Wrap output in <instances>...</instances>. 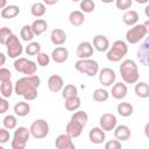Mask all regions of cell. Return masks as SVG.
Wrapping results in <instances>:
<instances>
[{"mask_svg":"<svg viewBox=\"0 0 149 149\" xmlns=\"http://www.w3.org/2000/svg\"><path fill=\"white\" fill-rule=\"evenodd\" d=\"M29 132H30V136H33L34 139L37 140L44 139L49 134V123L44 119H37L30 125Z\"/></svg>","mask_w":149,"mask_h":149,"instance_id":"cell-7","label":"cell"},{"mask_svg":"<svg viewBox=\"0 0 149 149\" xmlns=\"http://www.w3.org/2000/svg\"><path fill=\"white\" fill-rule=\"evenodd\" d=\"M22 97L24 98V100H28V101L35 100L37 98V88H31V90L27 91Z\"/></svg>","mask_w":149,"mask_h":149,"instance_id":"cell-46","label":"cell"},{"mask_svg":"<svg viewBox=\"0 0 149 149\" xmlns=\"http://www.w3.org/2000/svg\"><path fill=\"white\" fill-rule=\"evenodd\" d=\"M9 137H10V134H9V130L7 128H0V143L1 144H5L9 141Z\"/></svg>","mask_w":149,"mask_h":149,"instance_id":"cell-45","label":"cell"},{"mask_svg":"<svg viewBox=\"0 0 149 149\" xmlns=\"http://www.w3.org/2000/svg\"><path fill=\"white\" fill-rule=\"evenodd\" d=\"M88 139L94 144H101L106 140L105 130H102L100 127H93L88 132Z\"/></svg>","mask_w":149,"mask_h":149,"instance_id":"cell-17","label":"cell"},{"mask_svg":"<svg viewBox=\"0 0 149 149\" xmlns=\"http://www.w3.org/2000/svg\"><path fill=\"white\" fill-rule=\"evenodd\" d=\"M84 21H85V16L81 10H72L69 14V22L74 27L81 26L84 23Z\"/></svg>","mask_w":149,"mask_h":149,"instance_id":"cell-27","label":"cell"},{"mask_svg":"<svg viewBox=\"0 0 149 149\" xmlns=\"http://www.w3.org/2000/svg\"><path fill=\"white\" fill-rule=\"evenodd\" d=\"M137 3H140V5H144V3H148V1L149 0H135Z\"/></svg>","mask_w":149,"mask_h":149,"instance_id":"cell-52","label":"cell"},{"mask_svg":"<svg viewBox=\"0 0 149 149\" xmlns=\"http://www.w3.org/2000/svg\"><path fill=\"white\" fill-rule=\"evenodd\" d=\"M59 0H43V3L47 5V6H54L58 2Z\"/></svg>","mask_w":149,"mask_h":149,"instance_id":"cell-49","label":"cell"},{"mask_svg":"<svg viewBox=\"0 0 149 149\" xmlns=\"http://www.w3.org/2000/svg\"><path fill=\"white\" fill-rule=\"evenodd\" d=\"M93 45L92 43L87 42V41H84V42H80L77 47V50H76V55L79 59H84V58H91V56H93Z\"/></svg>","mask_w":149,"mask_h":149,"instance_id":"cell-11","label":"cell"},{"mask_svg":"<svg viewBox=\"0 0 149 149\" xmlns=\"http://www.w3.org/2000/svg\"><path fill=\"white\" fill-rule=\"evenodd\" d=\"M12 34H13V31H12L10 28H8V27L0 28V44H3L5 45L6 42H7V40H8V37Z\"/></svg>","mask_w":149,"mask_h":149,"instance_id":"cell-41","label":"cell"},{"mask_svg":"<svg viewBox=\"0 0 149 149\" xmlns=\"http://www.w3.org/2000/svg\"><path fill=\"white\" fill-rule=\"evenodd\" d=\"M133 5V0H115V6L120 10H128Z\"/></svg>","mask_w":149,"mask_h":149,"instance_id":"cell-42","label":"cell"},{"mask_svg":"<svg viewBox=\"0 0 149 149\" xmlns=\"http://www.w3.org/2000/svg\"><path fill=\"white\" fill-rule=\"evenodd\" d=\"M29 137H30L29 128L23 127V126L15 128L14 134H13V139H15V140H19V141H22V142H26V143H27V142H28V140H29Z\"/></svg>","mask_w":149,"mask_h":149,"instance_id":"cell-26","label":"cell"},{"mask_svg":"<svg viewBox=\"0 0 149 149\" xmlns=\"http://www.w3.org/2000/svg\"><path fill=\"white\" fill-rule=\"evenodd\" d=\"M108 98H109V92L102 87L95 88L93 91V100L97 102H105L108 100Z\"/></svg>","mask_w":149,"mask_h":149,"instance_id":"cell-34","label":"cell"},{"mask_svg":"<svg viewBox=\"0 0 149 149\" xmlns=\"http://www.w3.org/2000/svg\"><path fill=\"white\" fill-rule=\"evenodd\" d=\"M26 142H22V141H19V140H15L13 139L10 141V147L12 149H24L26 148Z\"/></svg>","mask_w":149,"mask_h":149,"instance_id":"cell-48","label":"cell"},{"mask_svg":"<svg viewBox=\"0 0 149 149\" xmlns=\"http://www.w3.org/2000/svg\"><path fill=\"white\" fill-rule=\"evenodd\" d=\"M127 93H128V87H127V85H126L125 83L119 81V83H114V84H113L111 94H112V97H113L114 99H116V100H122V99L126 98Z\"/></svg>","mask_w":149,"mask_h":149,"instance_id":"cell-15","label":"cell"},{"mask_svg":"<svg viewBox=\"0 0 149 149\" xmlns=\"http://www.w3.org/2000/svg\"><path fill=\"white\" fill-rule=\"evenodd\" d=\"M104 3H111V2H114L115 0H101Z\"/></svg>","mask_w":149,"mask_h":149,"instance_id":"cell-53","label":"cell"},{"mask_svg":"<svg viewBox=\"0 0 149 149\" xmlns=\"http://www.w3.org/2000/svg\"><path fill=\"white\" fill-rule=\"evenodd\" d=\"M80 105H81V100H80V98L78 95L69 98V99H65V102H64L65 109H68L70 112H74V111L79 109Z\"/></svg>","mask_w":149,"mask_h":149,"instance_id":"cell-30","label":"cell"},{"mask_svg":"<svg viewBox=\"0 0 149 149\" xmlns=\"http://www.w3.org/2000/svg\"><path fill=\"white\" fill-rule=\"evenodd\" d=\"M50 41L55 45H63L66 41V33L61 28H56L50 34Z\"/></svg>","mask_w":149,"mask_h":149,"instance_id":"cell-20","label":"cell"},{"mask_svg":"<svg viewBox=\"0 0 149 149\" xmlns=\"http://www.w3.org/2000/svg\"><path fill=\"white\" fill-rule=\"evenodd\" d=\"M20 37L22 38V41L24 42H30L33 41V38L35 37L33 30H31V27L29 24H24L22 28H21V31H20Z\"/></svg>","mask_w":149,"mask_h":149,"instance_id":"cell-37","label":"cell"},{"mask_svg":"<svg viewBox=\"0 0 149 149\" xmlns=\"http://www.w3.org/2000/svg\"><path fill=\"white\" fill-rule=\"evenodd\" d=\"M30 27H31V30H33L34 35H35V36H40V35H42V34L48 29V23H47V21L43 20V19H36V20L30 24Z\"/></svg>","mask_w":149,"mask_h":149,"instance_id":"cell-23","label":"cell"},{"mask_svg":"<svg viewBox=\"0 0 149 149\" xmlns=\"http://www.w3.org/2000/svg\"><path fill=\"white\" fill-rule=\"evenodd\" d=\"M118 125V119L112 113H105L99 119V127L105 132H112Z\"/></svg>","mask_w":149,"mask_h":149,"instance_id":"cell-10","label":"cell"},{"mask_svg":"<svg viewBox=\"0 0 149 149\" xmlns=\"http://www.w3.org/2000/svg\"><path fill=\"white\" fill-rule=\"evenodd\" d=\"M84 127L81 125H79L78 122L76 121H72L70 120L68 123H66V127H65V133L69 134L72 139H76V137H79L81 135V132H83Z\"/></svg>","mask_w":149,"mask_h":149,"instance_id":"cell-19","label":"cell"},{"mask_svg":"<svg viewBox=\"0 0 149 149\" xmlns=\"http://www.w3.org/2000/svg\"><path fill=\"white\" fill-rule=\"evenodd\" d=\"M128 52V45L122 40H116L113 42L112 47L108 48L106 52V58L109 62H120Z\"/></svg>","mask_w":149,"mask_h":149,"instance_id":"cell-4","label":"cell"},{"mask_svg":"<svg viewBox=\"0 0 149 149\" xmlns=\"http://www.w3.org/2000/svg\"><path fill=\"white\" fill-rule=\"evenodd\" d=\"M122 144H121V141L119 140H109L105 143V148L106 149H121Z\"/></svg>","mask_w":149,"mask_h":149,"instance_id":"cell-44","label":"cell"},{"mask_svg":"<svg viewBox=\"0 0 149 149\" xmlns=\"http://www.w3.org/2000/svg\"><path fill=\"white\" fill-rule=\"evenodd\" d=\"M135 94L142 99H146L149 97V85L146 81H136V85L134 87Z\"/></svg>","mask_w":149,"mask_h":149,"instance_id":"cell-28","label":"cell"},{"mask_svg":"<svg viewBox=\"0 0 149 149\" xmlns=\"http://www.w3.org/2000/svg\"><path fill=\"white\" fill-rule=\"evenodd\" d=\"M119 70L125 84H135L140 78L137 64L133 59H125L121 63Z\"/></svg>","mask_w":149,"mask_h":149,"instance_id":"cell-1","label":"cell"},{"mask_svg":"<svg viewBox=\"0 0 149 149\" xmlns=\"http://www.w3.org/2000/svg\"><path fill=\"white\" fill-rule=\"evenodd\" d=\"M14 69L17 72H21L26 76L35 74L37 71V65L34 61H30L24 57H17L14 61Z\"/></svg>","mask_w":149,"mask_h":149,"instance_id":"cell-6","label":"cell"},{"mask_svg":"<svg viewBox=\"0 0 149 149\" xmlns=\"http://www.w3.org/2000/svg\"><path fill=\"white\" fill-rule=\"evenodd\" d=\"M48 88L51 91V92H61L63 86H64V80L63 78L59 76V74H51L49 78H48Z\"/></svg>","mask_w":149,"mask_h":149,"instance_id":"cell-16","label":"cell"},{"mask_svg":"<svg viewBox=\"0 0 149 149\" xmlns=\"http://www.w3.org/2000/svg\"><path fill=\"white\" fill-rule=\"evenodd\" d=\"M12 78V72L7 69V68H0V83L3 81H8Z\"/></svg>","mask_w":149,"mask_h":149,"instance_id":"cell-43","label":"cell"},{"mask_svg":"<svg viewBox=\"0 0 149 149\" xmlns=\"http://www.w3.org/2000/svg\"><path fill=\"white\" fill-rule=\"evenodd\" d=\"M55 147L57 149H74L76 146L72 141V137L64 133V134H59L56 140H55Z\"/></svg>","mask_w":149,"mask_h":149,"instance_id":"cell-12","label":"cell"},{"mask_svg":"<svg viewBox=\"0 0 149 149\" xmlns=\"http://www.w3.org/2000/svg\"><path fill=\"white\" fill-rule=\"evenodd\" d=\"M74 69L80 73L87 74L88 77H94L95 74H98L99 65L98 62L92 58H84V59H78L74 63Z\"/></svg>","mask_w":149,"mask_h":149,"instance_id":"cell-5","label":"cell"},{"mask_svg":"<svg viewBox=\"0 0 149 149\" xmlns=\"http://www.w3.org/2000/svg\"><path fill=\"white\" fill-rule=\"evenodd\" d=\"M139 19H140V15H139V13H137L136 10H134V9H128V10H126L125 14L122 15V21H123V23L127 24V26H129V27L136 24L137 21H139Z\"/></svg>","mask_w":149,"mask_h":149,"instance_id":"cell-21","label":"cell"},{"mask_svg":"<svg viewBox=\"0 0 149 149\" xmlns=\"http://www.w3.org/2000/svg\"><path fill=\"white\" fill-rule=\"evenodd\" d=\"M114 130V137L119 141H127L130 139L132 132L130 128L126 125H116V127L113 129Z\"/></svg>","mask_w":149,"mask_h":149,"instance_id":"cell-18","label":"cell"},{"mask_svg":"<svg viewBox=\"0 0 149 149\" xmlns=\"http://www.w3.org/2000/svg\"><path fill=\"white\" fill-rule=\"evenodd\" d=\"M50 58H51L55 63L62 64V63H64V62L68 61V58H69V50H68L65 47L58 45V47H56V48L52 50Z\"/></svg>","mask_w":149,"mask_h":149,"instance_id":"cell-13","label":"cell"},{"mask_svg":"<svg viewBox=\"0 0 149 149\" xmlns=\"http://www.w3.org/2000/svg\"><path fill=\"white\" fill-rule=\"evenodd\" d=\"M116 112L119 115L127 118V116H130L133 114L134 107L130 102H119V105L116 106Z\"/></svg>","mask_w":149,"mask_h":149,"instance_id":"cell-29","label":"cell"},{"mask_svg":"<svg viewBox=\"0 0 149 149\" xmlns=\"http://www.w3.org/2000/svg\"><path fill=\"white\" fill-rule=\"evenodd\" d=\"M2 125L5 128H7L8 130H13L16 128L17 126V119H16V115H13V114H8L3 118L2 120Z\"/></svg>","mask_w":149,"mask_h":149,"instance_id":"cell-36","label":"cell"},{"mask_svg":"<svg viewBox=\"0 0 149 149\" xmlns=\"http://www.w3.org/2000/svg\"><path fill=\"white\" fill-rule=\"evenodd\" d=\"M36 58H37V64H38L40 66H42V68L48 66L49 63H50V56H49L48 54H45V52L40 51V52L36 55Z\"/></svg>","mask_w":149,"mask_h":149,"instance_id":"cell-40","label":"cell"},{"mask_svg":"<svg viewBox=\"0 0 149 149\" xmlns=\"http://www.w3.org/2000/svg\"><path fill=\"white\" fill-rule=\"evenodd\" d=\"M98 76H99V81L102 86H112L115 83L116 79V74L115 71L111 68H102L100 71H98Z\"/></svg>","mask_w":149,"mask_h":149,"instance_id":"cell-9","label":"cell"},{"mask_svg":"<svg viewBox=\"0 0 149 149\" xmlns=\"http://www.w3.org/2000/svg\"><path fill=\"white\" fill-rule=\"evenodd\" d=\"M76 95H78V90H77V87L73 84H68V85L63 86V88H62V97L64 99H69V98L76 97Z\"/></svg>","mask_w":149,"mask_h":149,"instance_id":"cell-35","label":"cell"},{"mask_svg":"<svg viewBox=\"0 0 149 149\" xmlns=\"http://www.w3.org/2000/svg\"><path fill=\"white\" fill-rule=\"evenodd\" d=\"M5 45L7 48V55L9 56V58H17L23 52V47L21 42L19 41V37L15 34H12L8 37Z\"/></svg>","mask_w":149,"mask_h":149,"instance_id":"cell-8","label":"cell"},{"mask_svg":"<svg viewBox=\"0 0 149 149\" xmlns=\"http://www.w3.org/2000/svg\"><path fill=\"white\" fill-rule=\"evenodd\" d=\"M137 58L140 59V62L148 66V58H149V47H148V41L146 40L139 48L137 50Z\"/></svg>","mask_w":149,"mask_h":149,"instance_id":"cell-25","label":"cell"},{"mask_svg":"<svg viewBox=\"0 0 149 149\" xmlns=\"http://www.w3.org/2000/svg\"><path fill=\"white\" fill-rule=\"evenodd\" d=\"M70 120H72V121H76V122H78L79 125H81L83 127H85L86 126V123H87V121H88V115H87V113L86 112H84V111H74V113L71 115V119Z\"/></svg>","mask_w":149,"mask_h":149,"instance_id":"cell-32","label":"cell"},{"mask_svg":"<svg viewBox=\"0 0 149 149\" xmlns=\"http://www.w3.org/2000/svg\"><path fill=\"white\" fill-rule=\"evenodd\" d=\"M71 1H73V2H78V1H80V0H71Z\"/></svg>","mask_w":149,"mask_h":149,"instance_id":"cell-55","label":"cell"},{"mask_svg":"<svg viewBox=\"0 0 149 149\" xmlns=\"http://www.w3.org/2000/svg\"><path fill=\"white\" fill-rule=\"evenodd\" d=\"M9 108V102L7 101L6 98L1 97L0 98V114H5Z\"/></svg>","mask_w":149,"mask_h":149,"instance_id":"cell-47","label":"cell"},{"mask_svg":"<svg viewBox=\"0 0 149 149\" xmlns=\"http://www.w3.org/2000/svg\"><path fill=\"white\" fill-rule=\"evenodd\" d=\"M13 91H14V85L10 80L1 83V85H0V95L1 97L6 98V99L10 98L13 94Z\"/></svg>","mask_w":149,"mask_h":149,"instance_id":"cell-33","label":"cell"},{"mask_svg":"<svg viewBox=\"0 0 149 149\" xmlns=\"http://www.w3.org/2000/svg\"><path fill=\"white\" fill-rule=\"evenodd\" d=\"M5 63H6V56H5V54L0 52V68L2 65H5Z\"/></svg>","mask_w":149,"mask_h":149,"instance_id":"cell-50","label":"cell"},{"mask_svg":"<svg viewBox=\"0 0 149 149\" xmlns=\"http://www.w3.org/2000/svg\"><path fill=\"white\" fill-rule=\"evenodd\" d=\"M40 51H41V44L38 42H33V41H30L24 49V52L28 56H36Z\"/></svg>","mask_w":149,"mask_h":149,"instance_id":"cell-38","label":"cell"},{"mask_svg":"<svg viewBox=\"0 0 149 149\" xmlns=\"http://www.w3.org/2000/svg\"><path fill=\"white\" fill-rule=\"evenodd\" d=\"M79 7L83 13H92L95 8V3L93 0H80Z\"/></svg>","mask_w":149,"mask_h":149,"instance_id":"cell-39","label":"cell"},{"mask_svg":"<svg viewBox=\"0 0 149 149\" xmlns=\"http://www.w3.org/2000/svg\"><path fill=\"white\" fill-rule=\"evenodd\" d=\"M7 6V0H0V9L5 8Z\"/></svg>","mask_w":149,"mask_h":149,"instance_id":"cell-51","label":"cell"},{"mask_svg":"<svg viewBox=\"0 0 149 149\" xmlns=\"http://www.w3.org/2000/svg\"><path fill=\"white\" fill-rule=\"evenodd\" d=\"M149 33V21L144 23H136L132 26L126 33V41L129 44H136L141 41H143Z\"/></svg>","mask_w":149,"mask_h":149,"instance_id":"cell-3","label":"cell"},{"mask_svg":"<svg viewBox=\"0 0 149 149\" xmlns=\"http://www.w3.org/2000/svg\"><path fill=\"white\" fill-rule=\"evenodd\" d=\"M41 84V78L37 74H31V76H24L17 79L14 84V92L17 95H23L27 91L31 88H38Z\"/></svg>","mask_w":149,"mask_h":149,"instance_id":"cell-2","label":"cell"},{"mask_svg":"<svg viewBox=\"0 0 149 149\" xmlns=\"http://www.w3.org/2000/svg\"><path fill=\"white\" fill-rule=\"evenodd\" d=\"M47 12V7L43 2H34L30 7V13L35 17H42Z\"/></svg>","mask_w":149,"mask_h":149,"instance_id":"cell-31","label":"cell"},{"mask_svg":"<svg viewBox=\"0 0 149 149\" xmlns=\"http://www.w3.org/2000/svg\"><path fill=\"white\" fill-rule=\"evenodd\" d=\"M148 9H149V6H147V7H146V15H147V17H149V13H148Z\"/></svg>","mask_w":149,"mask_h":149,"instance_id":"cell-54","label":"cell"},{"mask_svg":"<svg viewBox=\"0 0 149 149\" xmlns=\"http://www.w3.org/2000/svg\"><path fill=\"white\" fill-rule=\"evenodd\" d=\"M13 111H14L16 116L22 118V116H26V115H28L30 113V105L28 102H26V101H19V102H16L14 105Z\"/></svg>","mask_w":149,"mask_h":149,"instance_id":"cell-24","label":"cell"},{"mask_svg":"<svg viewBox=\"0 0 149 149\" xmlns=\"http://www.w3.org/2000/svg\"><path fill=\"white\" fill-rule=\"evenodd\" d=\"M0 14L2 19H14L20 14V7L16 5H7L1 9Z\"/></svg>","mask_w":149,"mask_h":149,"instance_id":"cell-22","label":"cell"},{"mask_svg":"<svg viewBox=\"0 0 149 149\" xmlns=\"http://www.w3.org/2000/svg\"><path fill=\"white\" fill-rule=\"evenodd\" d=\"M93 49L99 51V52H105L108 50L109 48V41L108 38L105 36V35H101V34H98L93 37Z\"/></svg>","mask_w":149,"mask_h":149,"instance_id":"cell-14","label":"cell"},{"mask_svg":"<svg viewBox=\"0 0 149 149\" xmlns=\"http://www.w3.org/2000/svg\"><path fill=\"white\" fill-rule=\"evenodd\" d=\"M0 98H1V95H0Z\"/></svg>","mask_w":149,"mask_h":149,"instance_id":"cell-56","label":"cell"}]
</instances>
